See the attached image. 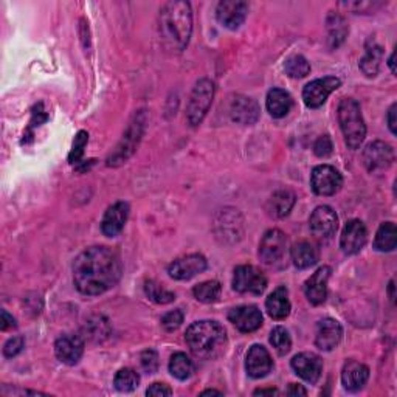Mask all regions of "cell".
<instances>
[{"label":"cell","mask_w":397,"mask_h":397,"mask_svg":"<svg viewBox=\"0 0 397 397\" xmlns=\"http://www.w3.org/2000/svg\"><path fill=\"white\" fill-rule=\"evenodd\" d=\"M123 275V263L116 253L107 247L84 250L73 263V283L82 295L97 297L112 289Z\"/></svg>","instance_id":"obj_1"},{"label":"cell","mask_w":397,"mask_h":397,"mask_svg":"<svg viewBox=\"0 0 397 397\" xmlns=\"http://www.w3.org/2000/svg\"><path fill=\"white\" fill-rule=\"evenodd\" d=\"M192 33L191 5L183 0H173L160 10V35L166 47L174 52L187 48Z\"/></svg>","instance_id":"obj_2"},{"label":"cell","mask_w":397,"mask_h":397,"mask_svg":"<svg viewBox=\"0 0 397 397\" xmlns=\"http://www.w3.org/2000/svg\"><path fill=\"white\" fill-rule=\"evenodd\" d=\"M185 340H187L188 348L194 356L204 360H214L221 357L228 343L225 329L213 320L192 323L188 327Z\"/></svg>","instance_id":"obj_3"},{"label":"cell","mask_w":397,"mask_h":397,"mask_svg":"<svg viewBox=\"0 0 397 397\" xmlns=\"http://www.w3.org/2000/svg\"><path fill=\"white\" fill-rule=\"evenodd\" d=\"M339 123L349 149H359L366 137V126L363 121L360 106L356 99L343 98L339 104Z\"/></svg>","instance_id":"obj_4"},{"label":"cell","mask_w":397,"mask_h":397,"mask_svg":"<svg viewBox=\"0 0 397 397\" xmlns=\"http://www.w3.org/2000/svg\"><path fill=\"white\" fill-rule=\"evenodd\" d=\"M145 124H146L145 111H140L138 114H135L128 131H126L123 135L120 145L116 146L114 154L107 158V166H120L134 154L143 137V132H145Z\"/></svg>","instance_id":"obj_5"},{"label":"cell","mask_w":397,"mask_h":397,"mask_svg":"<svg viewBox=\"0 0 397 397\" xmlns=\"http://www.w3.org/2000/svg\"><path fill=\"white\" fill-rule=\"evenodd\" d=\"M213 98H214V84L205 78L199 80L191 92L188 111H187L188 123L192 126V128H196V126H199L202 121H204V118L210 111V106L213 103Z\"/></svg>","instance_id":"obj_6"},{"label":"cell","mask_w":397,"mask_h":397,"mask_svg":"<svg viewBox=\"0 0 397 397\" xmlns=\"http://www.w3.org/2000/svg\"><path fill=\"white\" fill-rule=\"evenodd\" d=\"M267 287V278L255 266H239L234 268L233 289L239 293L261 295Z\"/></svg>","instance_id":"obj_7"},{"label":"cell","mask_w":397,"mask_h":397,"mask_svg":"<svg viewBox=\"0 0 397 397\" xmlns=\"http://www.w3.org/2000/svg\"><path fill=\"white\" fill-rule=\"evenodd\" d=\"M285 253H287L285 234L281 230H278V228L268 230L259 244L261 261L267 266H276L285 258Z\"/></svg>","instance_id":"obj_8"},{"label":"cell","mask_w":397,"mask_h":397,"mask_svg":"<svg viewBox=\"0 0 397 397\" xmlns=\"http://www.w3.org/2000/svg\"><path fill=\"white\" fill-rule=\"evenodd\" d=\"M343 185L342 174L331 165L317 166L310 175V187L318 196H334Z\"/></svg>","instance_id":"obj_9"},{"label":"cell","mask_w":397,"mask_h":397,"mask_svg":"<svg viewBox=\"0 0 397 397\" xmlns=\"http://www.w3.org/2000/svg\"><path fill=\"white\" fill-rule=\"evenodd\" d=\"M340 86H342V81L339 78H335V76H326V78L310 81L303 90L304 104L310 109L322 107L326 103L327 97Z\"/></svg>","instance_id":"obj_10"},{"label":"cell","mask_w":397,"mask_h":397,"mask_svg":"<svg viewBox=\"0 0 397 397\" xmlns=\"http://www.w3.org/2000/svg\"><path fill=\"white\" fill-rule=\"evenodd\" d=\"M394 162V149L385 141H373L363 151V163L369 173H380Z\"/></svg>","instance_id":"obj_11"},{"label":"cell","mask_w":397,"mask_h":397,"mask_svg":"<svg viewBox=\"0 0 397 397\" xmlns=\"http://www.w3.org/2000/svg\"><path fill=\"white\" fill-rule=\"evenodd\" d=\"M309 227L317 239H329L339 228V217L331 207L322 205L315 208L314 213L310 214Z\"/></svg>","instance_id":"obj_12"},{"label":"cell","mask_w":397,"mask_h":397,"mask_svg":"<svg viewBox=\"0 0 397 397\" xmlns=\"http://www.w3.org/2000/svg\"><path fill=\"white\" fill-rule=\"evenodd\" d=\"M249 14V4L242 0H222L216 10V18L228 30H238Z\"/></svg>","instance_id":"obj_13"},{"label":"cell","mask_w":397,"mask_h":397,"mask_svg":"<svg viewBox=\"0 0 397 397\" xmlns=\"http://www.w3.org/2000/svg\"><path fill=\"white\" fill-rule=\"evenodd\" d=\"M207 259L199 255V253H194V255H188L173 261L168 267V273L177 281H188L191 278L197 276L199 273L205 272L207 270Z\"/></svg>","instance_id":"obj_14"},{"label":"cell","mask_w":397,"mask_h":397,"mask_svg":"<svg viewBox=\"0 0 397 397\" xmlns=\"http://www.w3.org/2000/svg\"><path fill=\"white\" fill-rule=\"evenodd\" d=\"M368 239V230L365 224L359 219H352L344 225L342 238H340V247L344 255H356L363 247H365Z\"/></svg>","instance_id":"obj_15"},{"label":"cell","mask_w":397,"mask_h":397,"mask_svg":"<svg viewBox=\"0 0 397 397\" xmlns=\"http://www.w3.org/2000/svg\"><path fill=\"white\" fill-rule=\"evenodd\" d=\"M295 373L309 384H317L323 373V361L314 352L297 354L290 361Z\"/></svg>","instance_id":"obj_16"},{"label":"cell","mask_w":397,"mask_h":397,"mask_svg":"<svg viewBox=\"0 0 397 397\" xmlns=\"http://www.w3.org/2000/svg\"><path fill=\"white\" fill-rule=\"evenodd\" d=\"M259 114L261 109L256 99L246 95H236L233 98L230 106V115L233 121L244 126L255 124L258 121Z\"/></svg>","instance_id":"obj_17"},{"label":"cell","mask_w":397,"mask_h":397,"mask_svg":"<svg viewBox=\"0 0 397 397\" xmlns=\"http://www.w3.org/2000/svg\"><path fill=\"white\" fill-rule=\"evenodd\" d=\"M343 337L342 325L334 318H323L317 325L315 344L322 351H332L335 346H339Z\"/></svg>","instance_id":"obj_18"},{"label":"cell","mask_w":397,"mask_h":397,"mask_svg":"<svg viewBox=\"0 0 397 397\" xmlns=\"http://www.w3.org/2000/svg\"><path fill=\"white\" fill-rule=\"evenodd\" d=\"M55 354L65 365H76L84 354V340L73 334L59 337L55 343Z\"/></svg>","instance_id":"obj_19"},{"label":"cell","mask_w":397,"mask_h":397,"mask_svg":"<svg viewBox=\"0 0 397 397\" xmlns=\"http://www.w3.org/2000/svg\"><path fill=\"white\" fill-rule=\"evenodd\" d=\"M129 217V205L126 202H116L112 207H109L106 214L101 222V232H103L107 238H115L121 233L126 222Z\"/></svg>","instance_id":"obj_20"},{"label":"cell","mask_w":397,"mask_h":397,"mask_svg":"<svg viewBox=\"0 0 397 397\" xmlns=\"http://www.w3.org/2000/svg\"><path fill=\"white\" fill-rule=\"evenodd\" d=\"M273 368V360L270 357L268 351L261 344H253L249 349L246 369L247 374L253 379H263L266 377Z\"/></svg>","instance_id":"obj_21"},{"label":"cell","mask_w":397,"mask_h":397,"mask_svg":"<svg viewBox=\"0 0 397 397\" xmlns=\"http://www.w3.org/2000/svg\"><path fill=\"white\" fill-rule=\"evenodd\" d=\"M228 320L241 332H255L263 325V314L256 306H239L230 310Z\"/></svg>","instance_id":"obj_22"},{"label":"cell","mask_w":397,"mask_h":397,"mask_svg":"<svg viewBox=\"0 0 397 397\" xmlns=\"http://www.w3.org/2000/svg\"><path fill=\"white\" fill-rule=\"evenodd\" d=\"M329 276H331V267L323 266L304 283V293H306L308 300L314 304V306H320V304L326 301Z\"/></svg>","instance_id":"obj_23"},{"label":"cell","mask_w":397,"mask_h":397,"mask_svg":"<svg viewBox=\"0 0 397 397\" xmlns=\"http://www.w3.org/2000/svg\"><path fill=\"white\" fill-rule=\"evenodd\" d=\"M369 379V368L356 360H348L342 371V384L351 393L360 391Z\"/></svg>","instance_id":"obj_24"},{"label":"cell","mask_w":397,"mask_h":397,"mask_svg":"<svg viewBox=\"0 0 397 397\" xmlns=\"http://www.w3.org/2000/svg\"><path fill=\"white\" fill-rule=\"evenodd\" d=\"M266 309L268 315L273 320H284L290 314V301H289V290L285 287H278L272 293L268 295L266 301Z\"/></svg>","instance_id":"obj_25"},{"label":"cell","mask_w":397,"mask_h":397,"mask_svg":"<svg viewBox=\"0 0 397 397\" xmlns=\"http://www.w3.org/2000/svg\"><path fill=\"white\" fill-rule=\"evenodd\" d=\"M292 97L289 92L283 89H272L267 94V111L273 118H283L290 112L292 109Z\"/></svg>","instance_id":"obj_26"},{"label":"cell","mask_w":397,"mask_h":397,"mask_svg":"<svg viewBox=\"0 0 397 397\" xmlns=\"http://www.w3.org/2000/svg\"><path fill=\"white\" fill-rule=\"evenodd\" d=\"M290 256L293 261V266L297 268H309L317 264L318 250L315 246H312L310 242L301 241L292 247Z\"/></svg>","instance_id":"obj_27"},{"label":"cell","mask_w":397,"mask_h":397,"mask_svg":"<svg viewBox=\"0 0 397 397\" xmlns=\"http://www.w3.org/2000/svg\"><path fill=\"white\" fill-rule=\"evenodd\" d=\"M295 205V194L289 190L276 191L272 197H270L267 204V211L270 216L273 217H285L290 213V210Z\"/></svg>","instance_id":"obj_28"},{"label":"cell","mask_w":397,"mask_h":397,"mask_svg":"<svg viewBox=\"0 0 397 397\" xmlns=\"http://www.w3.org/2000/svg\"><path fill=\"white\" fill-rule=\"evenodd\" d=\"M327 25V42H329V47L331 48H337L340 47L346 36H348L349 33V27L346 21L342 18L340 14H335L331 13L329 14V18L326 21Z\"/></svg>","instance_id":"obj_29"},{"label":"cell","mask_w":397,"mask_h":397,"mask_svg":"<svg viewBox=\"0 0 397 397\" xmlns=\"http://www.w3.org/2000/svg\"><path fill=\"white\" fill-rule=\"evenodd\" d=\"M397 246V230L393 222H385L379 227L374 249L379 251H393Z\"/></svg>","instance_id":"obj_30"},{"label":"cell","mask_w":397,"mask_h":397,"mask_svg":"<svg viewBox=\"0 0 397 397\" xmlns=\"http://www.w3.org/2000/svg\"><path fill=\"white\" fill-rule=\"evenodd\" d=\"M170 373L179 380H187L194 373V365L191 359L183 352H177L170 360Z\"/></svg>","instance_id":"obj_31"},{"label":"cell","mask_w":397,"mask_h":397,"mask_svg":"<svg viewBox=\"0 0 397 397\" xmlns=\"http://www.w3.org/2000/svg\"><path fill=\"white\" fill-rule=\"evenodd\" d=\"M380 59H382V48L373 42V45L366 47V55L360 61V70L369 78L376 76L380 67Z\"/></svg>","instance_id":"obj_32"},{"label":"cell","mask_w":397,"mask_h":397,"mask_svg":"<svg viewBox=\"0 0 397 397\" xmlns=\"http://www.w3.org/2000/svg\"><path fill=\"white\" fill-rule=\"evenodd\" d=\"M221 290L222 287L217 281H205V283H200L192 289L194 293V298L200 303H214L221 297Z\"/></svg>","instance_id":"obj_33"},{"label":"cell","mask_w":397,"mask_h":397,"mask_svg":"<svg viewBox=\"0 0 397 397\" xmlns=\"http://www.w3.org/2000/svg\"><path fill=\"white\" fill-rule=\"evenodd\" d=\"M140 384V376L135 373L131 368H123L116 373L114 379V385L118 391L121 393H131Z\"/></svg>","instance_id":"obj_34"},{"label":"cell","mask_w":397,"mask_h":397,"mask_svg":"<svg viewBox=\"0 0 397 397\" xmlns=\"http://www.w3.org/2000/svg\"><path fill=\"white\" fill-rule=\"evenodd\" d=\"M284 70L290 78H304V76L310 73V64L308 62L306 58L297 55L287 59L284 64Z\"/></svg>","instance_id":"obj_35"},{"label":"cell","mask_w":397,"mask_h":397,"mask_svg":"<svg viewBox=\"0 0 397 397\" xmlns=\"http://www.w3.org/2000/svg\"><path fill=\"white\" fill-rule=\"evenodd\" d=\"M145 292L149 300L158 303V304H170L175 300V295L173 292L166 290L163 285H160L158 283L152 281V280L145 283Z\"/></svg>","instance_id":"obj_36"},{"label":"cell","mask_w":397,"mask_h":397,"mask_svg":"<svg viewBox=\"0 0 397 397\" xmlns=\"http://www.w3.org/2000/svg\"><path fill=\"white\" fill-rule=\"evenodd\" d=\"M270 343H272L275 351L280 354V356H285L292 348L290 335L283 326H276L273 331L270 332Z\"/></svg>","instance_id":"obj_37"},{"label":"cell","mask_w":397,"mask_h":397,"mask_svg":"<svg viewBox=\"0 0 397 397\" xmlns=\"http://www.w3.org/2000/svg\"><path fill=\"white\" fill-rule=\"evenodd\" d=\"M87 141H89V134L86 131L78 132V135H76V137H75L73 148H72L70 156H69L70 163H80V160H81V157L84 154V148H86Z\"/></svg>","instance_id":"obj_38"},{"label":"cell","mask_w":397,"mask_h":397,"mask_svg":"<svg viewBox=\"0 0 397 397\" xmlns=\"http://www.w3.org/2000/svg\"><path fill=\"white\" fill-rule=\"evenodd\" d=\"M182 323H183V312L180 309L168 312V314H165L162 318V326L168 332H173L175 329H179Z\"/></svg>","instance_id":"obj_39"},{"label":"cell","mask_w":397,"mask_h":397,"mask_svg":"<svg viewBox=\"0 0 397 397\" xmlns=\"http://www.w3.org/2000/svg\"><path fill=\"white\" fill-rule=\"evenodd\" d=\"M140 361H141L143 369H145L149 374L156 373V371L158 369V356L154 349H146L145 352H141Z\"/></svg>","instance_id":"obj_40"},{"label":"cell","mask_w":397,"mask_h":397,"mask_svg":"<svg viewBox=\"0 0 397 397\" xmlns=\"http://www.w3.org/2000/svg\"><path fill=\"white\" fill-rule=\"evenodd\" d=\"M23 344H25L23 337H13V339L8 340L5 343V346H4V356L6 359L16 357V356H18V354L22 352Z\"/></svg>","instance_id":"obj_41"},{"label":"cell","mask_w":397,"mask_h":397,"mask_svg":"<svg viewBox=\"0 0 397 397\" xmlns=\"http://www.w3.org/2000/svg\"><path fill=\"white\" fill-rule=\"evenodd\" d=\"M332 140L329 135H322L317 141H315V145H314V152H315V156L317 157H327V156H331L332 154Z\"/></svg>","instance_id":"obj_42"},{"label":"cell","mask_w":397,"mask_h":397,"mask_svg":"<svg viewBox=\"0 0 397 397\" xmlns=\"http://www.w3.org/2000/svg\"><path fill=\"white\" fill-rule=\"evenodd\" d=\"M148 396H171L173 394V390L168 385L165 384H152L149 388H148V391H146Z\"/></svg>","instance_id":"obj_43"},{"label":"cell","mask_w":397,"mask_h":397,"mask_svg":"<svg viewBox=\"0 0 397 397\" xmlns=\"http://www.w3.org/2000/svg\"><path fill=\"white\" fill-rule=\"evenodd\" d=\"M16 326V320L8 314L6 310H2V322H0V329H2V331H8V329H14Z\"/></svg>","instance_id":"obj_44"},{"label":"cell","mask_w":397,"mask_h":397,"mask_svg":"<svg viewBox=\"0 0 397 397\" xmlns=\"http://www.w3.org/2000/svg\"><path fill=\"white\" fill-rule=\"evenodd\" d=\"M396 109H397V106L393 104L390 107V111H388V128H390L391 134L397 132L396 131Z\"/></svg>","instance_id":"obj_45"},{"label":"cell","mask_w":397,"mask_h":397,"mask_svg":"<svg viewBox=\"0 0 397 397\" xmlns=\"http://www.w3.org/2000/svg\"><path fill=\"white\" fill-rule=\"evenodd\" d=\"M285 393L289 394V396H298V394L306 396V394H308V391L304 390V388H303L301 385H295V384H290V386L287 388V391H285Z\"/></svg>","instance_id":"obj_46"},{"label":"cell","mask_w":397,"mask_h":397,"mask_svg":"<svg viewBox=\"0 0 397 397\" xmlns=\"http://www.w3.org/2000/svg\"><path fill=\"white\" fill-rule=\"evenodd\" d=\"M253 394H255V396H264V394L273 396V394H280V393H278V390H273V388H270V390H256Z\"/></svg>","instance_id":"obj_47"},{"label":"cell","mask_w":397,"mask_h":397,"mask_svg":"<svg viewBox=\"0 0 397 397\" xmlns=\"http://www.w3.org/2000/svg\"><path fill=\"white\" fill-rule=\"evenodd\" d=\"M388 65L391 67V72L396 73V70H394V53L390 56V61H388Z\"/></svg>","instance_id":"obj_48"},{"label":"cell","mask_w":397,"mask_h":397,"mask_svg":"<svg viewBox=\"0 0 397 397\" xmlns=\"http://www.w3.org/2000/svg\"><path fill=\"white\" fill-rule=\"evenodd\" d=\"M390 295H391V300L394 301V283H390Z\"/></svg>","instance_id":"obj_49"},{"label":"cell","mask_w":397,"mask_h":397,"mask_svg":"<svg viewBox=\"0 0 397 397\" xmlns=\"http://www.w3.org/2000/svg\"><path fill=\"white\" fill-rule=\"evenodd\" d=\"M202 394H222L221 391H216V390H207V391H204Z\"/></svg>","instance_id":"obj_50"}]
</instances>
